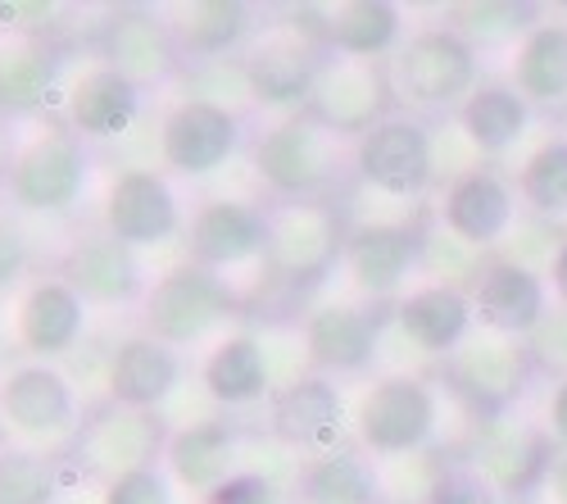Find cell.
<instances>
[{
    "instance_id": "6da1fadb",
    "label": "cell",
    "mask_w": 567,
    "mask_h": 504,
    "mask_svg": "<svg viewBox=\"0 0 567 504\" xmlns=\"http://www.w3.org/2000/svg\"><path fill=\"white\" fill-rule=\"evenodd\" d=\"M332 55L313 23L309 10H287V14H264L246 51L236 55L246 82V101L255 110H268L272 119L305 114L309 91L318 82L322 60Z\"/></svg>"
},
{
    "instance_id": "7a4b0ae2",
    "label": "cell",
    "mask_w": 567,
    "mask_h": 504,
    "mask_svg": "<svg viewBox=\"0 0 567 504\" xmlns=\"http://www.w3.org/2000/svg\"><path fill=\"white\" fill-rule=\"evenodd\" d=\"M241 318H246V296L236 291V282L192 259L164 268L151 282L146 300H141V332L159 337L182 354L200 346L209 350L214 341L236 332Z\"/></svg>"
},
{
    "instance_id": "3957f363",
    "label": "cell",
    "mask_w": 567,
    "mask_h": 504,
    "mask_svg": "<svg viewBox=\"0 0 567 504\" xmlns=\"http://www.w3.org/2000/svg\"><path fill=\"white\" fill-rule=\"evenodd\" d=\"M386 73L395 91V110L413 119H454L458 105L482 86V55L472 51V41L454 23H422L386 60Z\"/></svg>"
},
{
    "instance_id": "277c9868",
    "label": "cell",
    "mask_w": 567,
    "mask_h": 504,
    "mask_svg": "<svg viewBox=\"0 0 567 504\" xmlns=\"http://www.w3.org/2000/svg\"><path fill=\"white\" fill-rule=\"evenodd\" d=\"M250 168L272 200H332L350 177V142L309 114H287L255 136Z\"/></svg>"
},
{
    "instance_id": "5b68a950",
    "label": "cell",
    "mask_w": 567,
    "mask_h": 504,
    "mask_svg": "<svg viewBox=\"0 0 567 504\" xmlns=\"http://www.w3.org/2000/svg\"><path fill=\"white\" fill-rule=\"evenodd\" d=\"M441 436V391L422 373H382L354 400V445L382 460L427 454Z\"/></svg>"
},
{
    "instance_id": "8992f818",
    "label": "cell",
    "mask_w": 567,
    "mask_h": 504,
    "mask_svg": "<svg viewBox=\"0 0 567 504\" xmlns=\"http://www.w3.org/2000/svg\"><path fill=\"white\" fill-rule=\"evenodd\" d=\"M82 400L60 363L19 359L0 373V436L6 445L64 454L82 428Z\"/></svg>"
},
{
    "instance_id": "52a82bcc",
    "label": "cell",
    "mask_w": 567,
    "mask_h": 504,
    "mask_svg": "<svg viewBox=\"0 0 567 504\" xmlns=\"http://www.w3.org/2000/svg\"><path fill=\"white\" fill-rule=\"evenodd\" d=\"M91 173H96V155H91L82 136L69 132L64 123H45L28 142H19L6 196L19 214L55 218V214H69L73 205H82Z\"/></svg>"
},
{
    "instance_id": "ba28073f",
    "label": "cell",
    "mask_w": 567,
    "mask_h": 504,
    "mask_svg": "<svg viewBox=\"0 0 567 504\" xmlns=\"http://www.w3.org/2000/svg\"><path fill=\"white\" fill-rule=\"evenodd\" d=\"M350 177L386 200L432 196L436 177H441L436 132L427 127V119L395 110L391 119L368 127L359 142H350Z\"/></svg>"
},
{
    "instance_id": "9c48e42d",
    "label": "cell",
    "mask_w": 567,
    "mask_h": 504,
    "mask_svg": "<svg viewBox=\"0 0 567 504\" xmlns=\"http://www.w3.org/2000/svg\"><path fill=\"white\" fill-rule=\"evenodd\" d=\"M350 223L332 200H272L264 268L287 291H309L332 278L346 255Z\"/></svg>"
},
{
    "instance_id": "30bf717a",
    "label": "cell",
    "mask_w": 567,
    "mask_h": 504,
    "mask_svg": "<svg viewBox=\"0 0 567 504\" xmlns=\"http://www.w3.org/2000/svg\"><path fill=\"white\" fill-rule=\"evenodd\" d=\"M264 432L277 445L313 460V454L341 450L354 441V404L337 378L305 369L281 382L264 404Z\"/></svg>"
},
{
    "instance_id": "8fae6325",
    "label": "cell",
    "mask_w": 567,
    "mask_h": 504,
    "mask_svg": "<svg viewBox=\"0 0 567 504\" xmlns=\"http://www.w3.org/2000/svg\"><path fill=\"white\" fill-rule=\"evenodd\" d=\"M164 441H168V428L159 414H141V409H123V404L105 400L96 409H86L73 445L60 460L73 473H82L86 482L105 486L123 473L164 464Z\"/></svg>"
},
{
    "instance_id": "7c38bea8",
    "label": "cell",
    "mask_w": 567,
    "mask_h": 504,
    "mask_svg": "<svg viewBox=\"0 0 567 504\" xmlns=\"http://www.w3.org/2000/svg\"><path fill=\"white\" fill-rule=\"evenodd\" d=\"M532 373H536V363H532L527 341H508V337H495L482 328L445 359L450 395L482 423L508 419L517 409V400L527 395Z\"/></svg>"
},
{
    "instance_id": "4fadbf2b",
    "label": "cell",
    "mask_w": 567,
    "mask_h": 504,
    "mask_svg": "<svg viewBox=\"0 0 567 504\" xmlns=\"http://www.w3.org/2000/svg\"><path fill=\"white\" fill-rule=\"evenodd\" d=\"M186 218L192 214L182 209L173 173H164L155 164L118 168L105 187V200H101V233L132 246L136 255L182 241Z\"/></svg>"
},
{
    "instance_id": "5bb4252c",
    "label": "cell",
    "mask_w": 567,
    "mask_h": 504,
    "mask_svg": "<svg viewBox=\"0 0 567 504\" xmlns=\"http://www.w3.org/2000/svg\"><path fill=\"white\" fill-rule=\"evenodd\" d=\"M517 218H523L517 182L495 164H467L450 173L436 196V227L477 255H491L517 227Z\"/></svg>"
},
{
    "instance_id": "9a60e30c",
    "label": "cell",
    "mask_w": 567,
    "mask_h": 504,
    "mask_svg": "<svg viewBox=\"0 0 567 504\" xmlns=\"http://www.w3.org/2000/svg\"><path fill=\"white\" fill-rule=\"evenodd\" d=\"M246 146V119L236 105L182 96L159 119V164L173 177L200 182L227 168Z\"/></svg>"
},
{
    "instance_id": "2e32d148",
    "label": "cell",
    "mask_w": 567,
    "mask_h": 504,
    "mask_svg": "<svg viewBox=\"0 0 567 504\" xmlns=\"http://www.w3.org/2000/svg\"><path fill=\"white\" fill-rule=\"evenodd\" d=\"M341 268L350 272L359 300L391 309L409 287H417L413 278L422 272V223H404V218L350 223Z\"/></svg>"
},
{
    "instance_id": "e0dca14e",
    "label": "cell",
    "mask_w": 567,
    "mask_h": 504,
    "mask_svg": "<svg viewBox=\"0 0 567 504\" xmlns=\"http://www.w3.org/2000/svg\"><path fill=\"white\" fill-rule=\"evenodd\" d=\"M382 328L386 313L368 300H318L300 318V346L322 378H368L382 354Z\"/></svg>"
},
{
    "instance_id": "ac0fdd59",
    "label": "cell",
    "mask_w": 567,
    "mask_h": 504,
    "mask_svg": "<svg viewBox=\"0 0 567 504\" xmlns=\"http://www.w3.org/2000/svg\"><path fill=\"white\" fill-rule=\"evenodd\" d=\"M467 300L477 328L508 341H532L536 328L554 313L545 268H532L513 255H486L467 278Z\"/></svg>"
},
{
    "instance_id": "d6986e66",
    "label": "cell",
    "mask_w": 567,
    "mask_h": 504,
    "mask_svg": "<svg viewBox=\"0 0 567 504\" xmlns=\"http://www.w3.org/2000/svg\"><path fill=\"white\" fill-rule=\"evenodd\" d=\"M96 60L118 69L141 91L168 86L186 73V51L168 23V10L155 6H114L96 32Z\"/></svg>"
},
{
    "instance_id": "ffe728a7",
    "label": "cell",
    "mask_w": 567,
    "mask_h": 504,
    "mask_svg": "<svg viewBox=\"0 0 567 504\" xmlns=\"http://www.w3.org/2000/svg\"><path fill=\"white\" fill-rule=\"evenodd\" d=\"M309 119H318L341 142H359L368 127L395 114V91L382 60H354V55H327L318 82L309 91Z\"/></svg>"
},
{
    "instance_id": "44dd1931",
    "label": "cell",
    "mask_w": 567,
    "mask_h": 504,
    "mask_svg": "<svg viewBox=\"0 0 567 504\" xmlns=\"http://www.w3.org/2000/svg\"><path fill=\"white\" fill-rule=\"evenodd\" d=\"M182 250L209 272H241L268 255V205L246 196H209L192 209Z\"/></svg>"
},
{
    "instance_id": "7402d4cb",
    "label": "cell",
    "mask_w": 567,
    "mask_h": 504,
    "mask_svg": "<svg viewBox=\"0 0 567 504\" xmlns=\"http://www.w3.org/2000/svg\"><path fill=\"white\" fill-rule=\"evenodd\" d=\"M91 332V305L60 268H37L14 300V346L23 359L60 363Z\"/></svg>"
},
{
    "instance_id": "603a6c76",
    "label": "cell",
    "mask_w": 567,
    "mask_h": 504,
    "mask_svg": "<svg viewBox=\"0 0 567 504\" xmlns=\"http://www.w3.org/2000/svg\"><path fill=\"white\" fill-rule=\"evenodd\" d=\"M141 110H146V91L105 60H86L64 86V127L78 132L86 146H114L132 136Z\"/></svg>"
},
{
    "instance_id": "cb8c5ba5",
    "label": "cell",
    "mask_w": 567,
    "mask_h": 504,
    "mask_svg": "<svg viewBox=\"0 0 567 504\" xmlns=\"http://www.w3.org/2000/svg\"><path fill=\"white\" fill-rule=\"evenodd\" d=\"M60 272L73 282V291L91 305V309H141L151 291V272L141 264V255L123 241H114L101 227L82 233L64 259H60Z\"/></svg>"
},
{
    "instance_id": "d4e9b609",
    "label": "cell",
    "mask_w": 567,
    "mask_h": 504,
    "mask_svg": "<svg viewBox=\"0 0 567 504\" xmlns=\"http://www.w3.org/2000/svg\"><path fill=\"white\" fill-rule=\"evenodd\" d=\"M182 382H186V354L164 346L159 337L136 328L110 346V359H105V400L110 404L159 414L177 395Z\"/></svg>"
},
{
    "instance_id": "484cf974",
    "label": "cell",
    "mask_w": 567,
    "mask_h": 504,
    "mask_svg": "<svg viewBox=\"0 0 567 504\" xmlns=\"http://www.w3.org/2000/svg\"><path fill=\"white\" fill-rule=\"evenodd\" d=\"M164 469L177 482V491H192L196 500H205L218 482L246 469V428L231 423L227 414L168 428Z\"/></svg>"
},
{
    "instance_id": "4316f807",
    "label": "cell",
    "mask_w": 567,
    "mask_h": 504,
    "mask_svg": "<svg viewBox=\"0 0 567 504\" xmlns=\"http://www.w3.org/2000/svg\"><path fill=\"white\" fill-rule=\"evenodd\" d=\"M386 318L395 323V332L427 359H450L472 332H477V318H472V300H467V287L458 282H417L409 287L391 309Z\"/></svg>"
},
{
    "instance_id": "83f0119b",
    "label": "cell",
    "mask_w": 567,
    "mask_h": 504,
    "mask_svg": "<svg viewBox=\"0 0 567 504\" xmlns=\"http://www.w3.org/2000/svg\"><path fill=\"white\" fill-rule=\"evenodd\" d=\"M200 387L205 395L223 409V414H246V409H259L272 400V391L281 387L272 378V354L264 346L259 332L236 328L223 341H214L200 359Z\"/></svg>"
},
{
    "instance_id": "f1b7e54d",
    "label": "cell",
    "mask_w": 567,
    "mask_h": 504,
    "mask_svg": "<svg viewBox=\"0 0 567 504\" xmlns=\"http://www.w3.org/2000/svg\"><path fill=\"white\" fill-rule=\"evenodd\" d=\"M536 123V110L517 96L508 78H482V86L458 105L454 127L463 146L472 151V164H499L527 142Z\"/></svg>"
},
{
    "instance_id": "f546056e",
    "label": "cell",
    "mask_w": 567,
    "mask_h": 504,
    "mask_svg": "<svg viewBox=\"0 0 567 504\" xmlns=\"http://www.w3.org/2000/svg\"><path fill=\"white\" fill-rule=\"evenodd\" d=\"M554 441L545 436L540 419H499V423H486V436L472 454L491 486L508 500V495H540L545 477H549V464H554Z\"/></svg>"
},
{
    "instance_id": "4dcf8cb0",
    "label": "cell",
    "mask_w": 567,
    "mask_h": 504,
    "mask_svg": "<svg viewBox=\"0 0 567 504\" xmlns=\"http://www.w3.org/2000/svg\"><path fill=\"white\" fill-rule=\"evenodd\" d=\"M69 51L55 37L0 28V119H28L60 91Z\"/></svg>"
},
{
    "instance_id": "1f68e13d",
    "label": "cell",
    "mask_w": 567,
    "mask_h": 504,
    "mask_svg": "<svg viewBox=\"0 0 567 504\" xmlns=\"http://www.w3.org/2000/svg\"><path fill=\"white\" fill-rule=\"evenodd\" d=\"M327 51L332 55H354V60H391L404 37L413 32L404 19V6L395 0H341V6L309 10Z\"/></svg>"
},
{
    "instance_id": "d6a6232c",
    "label": "cell",
    "mask_w": 567,
    "mask_h": 504,
    "mask_svg": "<svg viewBox=\"0 0 567 504\" xmlns=\"http://www.w3.org/2000/svg\"><path fill=\"white\" fill-rule=\"evenodd\" d=\"M168 23L186 51V69H192L236 60L264 23V14L255 6H241V0H192V6H173Z\"/></svg>"
},
{
    "instance_id": "836d02e7",
    "label": "cell",
    "mask_w": 567,
    "mask_h": 504,
    "mask_svg": "<svg viewBox=\"0 0 567 504\" xmlns=\"http://www.w3.org/2000/svg\"><path fill=\"white\" fill-rule=\"evenodd\" d=\"M508 82L536 114H567V14H549L508 55Z\"/></svg>"
},
{
    "instance_id": "e575fe53",
    "label": "cell",
    "mask_w": 567,
    "mask_h": 504,
    "mask_svg": "<svg viewBox=\"0 0 567 504\" xmlns=\"http://www.w3.org/2000/svg\"><path fill=\"white\" fill-rule=\"evenodd\" d=\"M382 469L354 441L305 460L291 477V504H382Z\"/></svg>"
},
{
    "instance_id": "d590c367",
    "label": "cell",
    "mask_w": 567,
    "mask_h": 504,
    "mask_svg": "<svg viewBox=\"0 0 567 504\" xmlns=\"http://www.w3.org/2000/svg\"><path fill=\"white\" fill-rule=\"evenodd\" d=\"M540 19H545V10L532 6V0H467V6H458L450 14V23L472 41V51L482 60L495 51L513 55L517 41H523Z\"/></svg>"
},
{
    "instance_id": "8d00e7d4",
    "label": "cell",
    "mask_w": 567,
    "mask_h": 504,
    "mask_svg": "<svg viewBox=\"0 0 567 504\" xmlns=\"http://www.w3.org/2000/svg\"><path fill=\"white\" fill-rule=\"evenodd\" d=\"M513 182L527 214H536L540 223H567V132H554L532 146Z\"/></svg>"
},
{
    "instance_id": "74e56055",
    "label": "cell",
    "mask_w": 567,
    "mask_h": 504,
    "mask_svg": "<svg viewBox=\"0 0 567 504\" xmlns=\"http://www.w3.org/2000/svg\"><path fill=\"white\" fill-rule=\"evenodd\" d=\"M64 486V460L23 445H0V504H55Z\"/></svg>"
},
{
    "instance_id": "f35d334b",
    "label": "cell",
    "mask_w": 567,
    "mask_h": 504,
    "mask_svg": "<svg viewBox=\"0 0 567 504\" xmlns=\"http://www.w3.org/2000/svg\"><path fill=\"white\" fill-rule=\"evenodd\" d=\"M504 495L491 486V477L472 464V460H454L441 464L422 491V504H499Z\"/></svg>"
},
{
    "instance_id": "ab89813d",
    "label": "cell",
    "mask_w": 567,
    "mask_h": 504,
    "mask_svg": "<svg viewBox=\"0 0 567 504\" xmlns=\"http://www.w3.org/2000/svg\"><path fill=\"white\" fill-rule=\"evenodd\" d=\"M101 504H177V482L168 477L164 464L123 473L101 486Z\"/></svg>"
},
{
    "instance_id": "60d3db41",
    "label": "cell",
    "mask_w": 567,
    "mask_h": 504,
    "mask_svg": "<svg viewBox=\"0 0 567 504\" xmlns=\"http://www.w3.org/2000/svg\"><path fill=\"white\" fill-rule=\"evenodd\" d=\"M200 504H291V486H281L264 469H241L227 482H218Z\"/></svg>"
},
{
    "instance_id": "b9f144b4",
    "label": "cell",
    "mask_w": 567,
    "mask_h": 504,
    "mask_svg": "<svg viewBox=\"0 0 567 504\" xmlns=\"http://www.w3.org/2000/svg\"><path fill=\"white\" fill-rule=\"evenodd\" d=\"M28 278H32V241L19 227V218L0 209V300L10 291H23Z\"/></svg>"
},
{
    "instance_id": "7bdbcfd3",
    "label": "cell",
    "mask_w": 567,
    "mask_h": 504,
    "mask_svg": "<svg viewBox=\"0 0 567 504\" xmlns=\"http://www.w3.org/2000/svg\"><path fill=\"white\" fill-rule=\"evenodd\" d=\"M527 350H532V363H536V369L554 373V382L567 378V309L554 305V313L536 328V337L527 341Z\"/></svg>"
},
{
    "instance_id": "ee69618b",
    "label": "cell",
    "mask_w": 567,
    "mask_h": 504,
    "mask_svg": "<svg viewBox=\"0 0 567 504\" xmlns=\"http://www.w3.org/2000/svg\"><path fill=\"white\" fill-rule=\"evenodd\" d=\"M540 428L545 436L554 441L558 454H567V378H558L545 395V414H540Z\"/></svg>"
},
{
    "instance_id": "f6af8a7d",
    "label": "cell",
    "mask_w": 567,
    "mask_h": 504,
    "mask_svg": "<svg viewBox=\"0 0 567 504\" xmlns=\"http://www.w3.org/2000/svg\"><path fill=\"white\" fill-rule=\"evenodd\" d=\"M545 282H549V296L558 309H567V237L554 241L549 259H545Z\"/></svg>"
},
{
    "instance_id": "bcb514c9",
    "label": "cell",
    "mask_w": 567,
    "mask_h": 504,
    "mask_svg": "<svg viewBox=\"0 0 567 504\" xmlns=\"http://www.w3.org/2000/svg\"><path fill=\"white\" fill-rule=\"evenodd\" d=\"M540 495H545L549 504H567V454H554V464H549V477H545Z\"/></svg>"
},
{
    "instance_id": "7dc6e473",
    "label": "cell",
    "mask_w": 567,
    "mask_h": 504,
    "mask_svg": "<svg viewBox=\"0 0 567 504\" xmlns=\"http://www.w3.org/2000/svg\"><path fill=\"white\" fill-rule=\"evenodd\" d=\"M14 151H19V136H14V123L0 119V187L10 182V168H14Z\"/></svg>"
},
{
    "instance_id": "c3c4849f",
    "label": "cell",
    "mask_w": 567,
    "mask_h": 504,
    "mask_svg": "<svg viewBox=\"0 0 567 504\" xmlns=\"http://www.w3.org/2000/svg\"><path fill=\"white\" fill-rule=\"evenodd\" d=\"M0 354H6V337H0Z\"/></svg>"
},
{
    "instance_id": "681fc988",
    "label": "cell",
    "mask_w": 567,
    "mask_h": 504,
    "mask_svg": "<svg viewBox=\"0 0 567 504\" xmlns=\"http://www.w3.org/2000/svg\"><path fill=\"white\" fill-rule=\"evenodd\" d=\"M196 504H200V500H196Z\"/></svg>"
}]
</instances>
